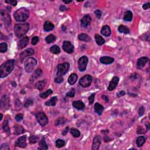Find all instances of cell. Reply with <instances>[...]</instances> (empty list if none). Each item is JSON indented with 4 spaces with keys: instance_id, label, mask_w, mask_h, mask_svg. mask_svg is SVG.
Here are the masks:
<instances>
[{
    "instance_id": "obj_47",
    "label": "cell",
    "mask_w": 150,
    "mask_h": 150,
    "mask_svg": "<svg viewBox=\"0 0 150 150\" xmlns=\"http://www.w3.org/2000/svg\"><path fill=\"white\" fill-rule=\"evenodd\" d=\"M95 95H96L95 93H93L89 96V102L90 104H92L93 103L94 100V97H95Z\"/></svg>"
},
{
    "instance_id": "obj_55",
    "label": "cell",
    "mask_w": 150,
    "mask_h": 150,
    "mask_svg": "<svg viewBox=\"0 0 150 150\" xmlns=\"http://www.w3.org/2000/svg\"><path fill=\"white\" fill-rule=\"evenodd\" d=\"M142 8H143L144 10H145L149 9L150 8V3H147L144 4L143 5V6H142Z\"/></svg>"
},
{
    "instance_id": "obj_27",
    "label": "cell",
    "mask_w": 150,
    "mask_h": 150,
    "mask_svg": "<svg viewBox=\"0 0 150 150\" xmlns=\"http://www.w3.org/2000/svg\"><path fill=\"white\" fill-rule=\"evenodd\" d=\"M77 78H78V77H77V75L76 74L72 73V75H70L69 78H68V83L70 85L75 84L77 80Z\"/></svg>"
},
{
    "instance_id": "obj_20",
    "label": "cell",
    "mask_w": 150,
    "mask_h": 150,
    "mask_svg": "<svg viewBox=\"0 0 150 150\" xmlns=\"http://www.w3.org/2000/svg\"><path fill=\"white\" fill-rule=\"evenodd\" d=\"M112 31L110 27L108 25H104L101 29V34L105 36H109L111 35Z\"/></svg>"
},
{
    "instance_id": "obj_30",
    "label": "cell",
    "mask_w": 150,
    "mask_h": 150,
    "mask_svg": "<svg viewBox=\"0 0 150 150\" xmlns=\"http://www.w3.org/2000/svg\"><path fill=\"white\" fill-rule=\"evenodd\" d=\"M40 150H46L48 149L47 144H46L45 137H43L39 142V147L38 148Z\"/></svg>"
},
{
    "instance_id": "obj_6",
    "label": "cell",
    "mask_w": 150,
    "mask_h": 150,
    "mask_svg": "<svg viewBox=\"0 0 150 150\" xmlns=\"http://www.w3.org/2000/svg\"><path fill=\"white\" fill-rule=\"evenodd\" d=\"M69 67L70 65L69 63L67 62L58 65V67H57V69H58V71H57L56 73L57 76H63L65 75L68 72V70H69Z\"/></svg>"
},
{
    "instance_id": "obj_41",
    "label": "cell",
    "mask_w": 150,
    "mask_h": 150,
    "mask_svg": "<svg viewBox=\"0 0 150 150\" xmlns=\"http://www.w3.org/2000/svg\"><path fill=\"white\" fill-rule=\"evenodd\" d=\"M55 144H56V147L60 148H62L65 145L66 142L64 140H61V139H58V140L56 141Z\"/></svg>"
},
{
    "instance_id": "obj_32",
    "label": "cell",
    "mask_w": 150,
    "mask_h": 150,
    "mask_svg": "<svg viewBox=\"0 0 150 150\" xmlns=\"http://www.w3.org/2000/svg\"><path fill=\"white\" fill-rule=\"evenodd\" d=\"M95 40L96 43L99 45H102L105 43V39L100 35L96 34L95 35Z\"/></svg>"
},
{
    "instance_id": "obj_52",
    "label": "cell",
    "mask_w": 150,
    "mask_h": 150,
    "mask_svg": "<svg viewBox=\"0 0 150 150\" xmlns=\"http://www.w3.org/2000/svg\"><path fill=\"white\" fill-rule=\"evenodd\" d=\"M144 112H145V109H144V107L143 106H141L138 110L139 115H140V116H142L144 114Z\"/></svg>"
},
{
    "instance_id": "obj_51",
    "label": "cell",
    "mask_w": 150,
    "mask_h": 150,
    "mask_svg": "<svg viewBox=\"0 0 150 150\" xmlns=\"http://www.w3.org/2000/svg\"><path fill=\"white\" fill-rule=\"evenodd\" d=\"M94 14H95V15L96 16V17H97L98 19H100V18H101V12L100 10H96L95 11H94Z\"/></svg>"
},
{
    "instance_id": "obj_8",
    "label": "cell",
    "mask_w": 150,
    "mask_h": 150,
    "mask_svg": "<svg viewBox=\"0 0 150 150\" xmlns=\"http://www.w3.org/2000/svg\"><path fill=\"white\" fill-rule=\"evenodd\" d=\"M92 81V77L89 75H86L81 77L80 81H79V84L83 88H88L90 86Z\"/></svg>"
},
{
    "instance_id": "obj_29",
    "label": "cell",
    "mask_w": 150,
    "mask_h": 150,
    "mask_svg": "<svg viewBox=\"0 0 150 150\" xmlns=\"http://www.w3.org/2000/svg\"><path fill=\"white\" fill-rule=\"evenodd\" d=\"M57 101H58V97L56 96H54L52 98H51L49 100L46 101L45 103V105L48 106H55L56 104Z\"/></svg>"
},
{
    "instance_id": "obj_7",
    "label": "cell",
    "mask_w": 150,
    "mask_h": 150,
    "mask_svg": "<svg viewBox=\"0 0 150 150\" xmlns=\"http://www.w3.org/2000/svg\"><path fill=\"white\" fill-rule=\"evenodd\" d=\"M36 118L39 124L42 127H44L48 123V118L46 114L44 112H39L36 114Z\"/></svg>"
},
{
    "instance_id": "obj_33",
    "label": "cell",
    "mask_w": 150,
    "mask_h": 150,
    "mask_svg": "<svg viewBox=\"0 0 150 150\" xmlns=\"http://www.w3.org/2000/svg\"><path fill=\"white\" fill-rule=\"evenodd\" d=\"M145 141H146V139L144 136L138 137L136 141L137 145V146L139 147H142V146L144 144V143L145 142Z\"/></svg>"
},
{
    "instance_id": "obj_42",
    "label": "cell",
    "mask_w": 150,
    "mask_h": 150,
    "mask_svg": "<svg viewBox=\"0 0 150 150\" xmlns=\"http://www.w3.org/2000/svg\"><path fill=\"white\" fill-rule=\"evenodd\" d=\"M7 49H8V46L6 43L3 42V43L0 44V52L1 53L6 52Z\"/></svg>"
},
{
    "instance_id": "obj_48",
    "label": "cell",
    "mask_w": 150,
    "mask_h": 150,
    "mask_svg": "<svg viewBox=\"0 0 150 150\" xmlns=\"http://www.w3.org/2000/svg\"><path fill=\"white\" fill-rule=\"evenodd\" d=\"M0 149H1V150H9L10 149V147L7 144L4 143L1 145Z\"/></svg>"
},
{
    "instance_id": "obj_46",
    "label": "cell",
    "mask_w": 150,
    "mask_h": 150,
    "mask_svg": "<svg viewBox=\"0 0 150 150\" xmlns=\"http://www.w3.org/2000/svg\"><path fill=\"white\" fill-rule=\"evenodd\" d=\"M39 40V38L38 36H34L32 38V44L33 45H36L38 43Z\"/></svg>"
},
{
    "instance_id": "obj_56",
    "label": "cell",
    "mask_w": 150,
    "mask_h": 150,
    "mask_svg": "<svg viewBox=\"0 0 150 150\" xmlns=\"http://www.w3.org/2000/svg\"><path fill=\"white\" fill-rule=\"evenodd\" d=\"M125 94V92L124 91H120L118 93H117V96L118 97H121V96H124Z\"/></svg>"
},
{
    "instance_id": "obj_9",
    "label": "cell",
    "mask_w": 150,
    "mask_h": 150,
    "mask_svg": "<svg viewBox=\"0 0 150 150\" xmlns=\"http://www.w3.org/2000/svg\"><path fill=\"white\" fill-rule=\"evenodd\" d=\"M89 59L86 56H83L79 59L78 68L80 72H84L86 70L88 65Z\"/></svg>"
},
{
    "instance_id": "obj_23",
    "label": "cell",
    "mask_w": 150,
    "mask_h": 150,
    "mask_svg": "<svg viewBox=\"0 0 150 150\" xmlns=\"http://www.w3.org/2000/svg\"><path fill=\"white\" fill-rule=\"evenodd\" d=\"M46 84V80L45 79L44 80L39 81L37 82L35 85V88L38 89L39 90H42L44 89V88H45V85Z\"/></svg>"
},
{
    "instance_id": "obj_22",
    "label": "cell",
    "mask_w": 150,
    "mask_h": 150,
    "mask_svg": "<svg viewBox=\"0 0 150 150\" xmlns=\"http://www.w3.org/2000/svg\"><path fill=\"white\" fill-rule=\"evenodd\" d=\"M55 26L50 21H46L44 25V29L46 32H49L54 29Z\"/></svg>"
},
{
    "instance_id": "obj_53",
    "label": "cell",
    "mask_w": 150,
    "mask_h": 150,
    "mask_svg": "<svg viewBox=\"0 0 150 150\" xmlns=\"http://www.w3.org/2000/svg\"><path fill=\"white\" fill-rule=\"evenodd\" d=\"M146 132V131L144 130L143 128L142 127L138 126V128L137 129V133L138 134H144Z\"/></svg>"
},
{
    "instance_id": "obj_45",
    "label": "cell",
    "mask_w": 150,
    "mask_h": 150,
    "mask_svg": "<svg viewBox=\"0 0 150 150\" xmlns=\"http://www.w3.org/2000/svg\"><path fill=\"white\" fill-rule=\"evenodd\" d=\"M75 95V90L74 89H72V90L70 92H68L66 94V96L69 97H73Z\"/></svg>"
},
{
    "instance_id": "obj_17",
    "label": "cell",
    "mask_w": 150,
    "mask_h": 150,
    "mask_svg": "<svg viewBox=\"0 0 150 150\" xmlns=\"http://www.w3.org/2000/svg\"><path fill=\"white\" fill-rule=\"evenodd\" d=\"M29 42V37L25 36L24 37L23 39H21L19 40L18 44V48L19 49H23L24 48H25L28 44Z\"/></svg>"
},
{
    "instance_id": "obj_16",
    "label": "cell",
    "mask_w": 150,
    "mask_h": 150,
    "mask_svg": "<svg viewBox=\"0 0 150 150\" xmlns=\"http://www.w3.org/2000/svg\"><path fill=\"white\" fill-rule=\"evenodd\" d=\"M101 138L100 136H96L93 139L92 144V149L97 150L99 149L100 145L101 144Z\"/></svg>"
},
{
    "instance_id": "obj_5",
    "label": "cell",
    "mask_w": 150,
    "mask_h": 150,
    "mask_svg": "<svg viewBox=\"0 0 150 150\" xmlns=\"http://www.w3.org/2000/svg\"><path fill=\"white\" fill-rule=\"evenodd\" d=\"M37 65V60L34 58H29L24 63V67L27 73H31Z\"/></svg>"
},
{
    "instance_id": "obj_19",
    "label": "cell",
    "mask_w": 150,
    "mask_h": 150,
    "mask_svg": "<svg viewBox=\"0 0 150 150\" xmlns=\"http://www.w3.org/2000/svg\"><path fill=\"white\" fill-rule=\"evenodd\" d=\"M100 61L101 63L104 65H109L113 63L114 61V59L113 58L109 56H103L100 59Z\"/></svg>"
},
{
    "instance_id": "obj_40",
    "label": "cell",
    "mask_w": 150,
    "mask_h": 150,
    "mask_svg": "<svg viewBox=\"0 0 150 150\" xmlns=\"http://www.w3.org/2000/svg\"><path fill=\"white\" fill-rule=\"evenodd\" d=\"M70 132L74 137L77 138L80 136V132L76 128H71L70 130Z\"/></svg>"
},
{
    "instance_id": "obj_64",
    "label": "cell",
    "mask_w": 150,
    "mask_h": 150,
    "mask_svg": "<svg viewBox=\"0 0 150 150\" xmlns=\"http://www.w3.org/2000/svg\"><path fill=\"white\" fill-rule=\"evenodd\" d=\"M3 115L2 114H1V119H0V120H2V119H3Z\"/></svg>"
},
{
    "instance_id": "obj_26",
    "label": "cell",
    "mask_w": 150,
    "mask_h": 150,
    "mask_svg": "<svg viewBox=\"0 0 150 150\" xmlns=\"http://www.w3.org/2000/svg\"><path fill=\"white\" fill-rule=\"evenodd\" d=\"M103 110H104V107L102 105L99 104V103H95V104H94V111L96 113H97L99 115H101Z\"/></svg>"
},
{
    "instance_id": "obj_18",
    "label": "cell",
    "mask_w": 150,
    "mask_h": 150,
    "mask_svg": "<svg viewBox=\"0 0 150 150\" xmlns=\"http://www.w3.org/2000/svg\"><path fill=\"white\" fill-rule=\"evenodd\" d=\"M10 104V100L7 95H4L1 100V108H8Z\"/></svg>"
},
{
    "instance_id": "obj_15",
    "label": "cell",
    "mask_w": 150,
    "mask_h": 150,
    "mask_svg": "<svg viewBox=\"0 0 150 150\" xmlns=\"http://www.w3.org/2000/svg\"><path fill=\"white\" fill-rule=\"evenodd\" d=\"M92 18L89 15H86L83 16L81 20V25L83 28H87L88 26L90 25L91 23Z\"/></svg>"
},
{
    "instance_id": "obj_60",
    "label": "cell",
    "mask_w": 150,
    "mask_h": 150,
    "mask_svg": "<svg viewBox=\"0 0 150 150\" xmlns=\"http://www.w3.org/2000/svg\"><path fill=\"white\" fill-rule=\"evenodd\" d=\"M104 141H105V142H108V141H110L111 140V138H109V137H108V136H104Z\"/></svg>"
},
{
    "instance_id": "obj_36",
    "label": "cell",
    "mask_w": 150,
    "mask_h": 150,
    "mask_svg": "<svg viewBox=\"0 0 150 150\" xmlns=\"http://www.w3.org/2000/svg\"><path fill=\"white\" fill-rule=\"evenodd\" d=\"M50 51L53 54L57 55L60 52V49L58 46L53 45L50 48Z\"/></svg>"
},
{
    "instance_id": "obj_57",
    "label": "cell",
    "mask_w": 150,
    "mask_h": 150,
    "mask_svg": "<svg viewBox=\"0 0 150 150\" xmlns=\"http://www.w3.org/2000/svg\"><path fill=\"white\" fill-rule=\"evenodd\" d=\"M59 10H60V11L63 12L65 10H67V8H66L65 5H60V6L59 7Z\"/></svg>"
},
{
    "instance_id": "obj_1",
    "label": "cell",
    "mask_w": 150,
    "mask_h": 150,
    "mask_svg": "<svg viewBox=\"0 0 150 150\" xmlns=\"http://www.w3.org/2000/svg\"><path fill=\"white\" fill-rule=\"evenodd\" d=\"M15 67V60L10 59L4 63L0 67V77L4 78L10 75Z\"/></svg>"
},
{
    "instance_id": "obj_11",
    "label": "cell",
    "mask_w": 150,
    "mask_h": 150,
    "mask_svg": "<svg viewBox=\"0 0 150 150\" xmlns=\"http://www.w3.org/2000/svg\"><path fill=\"white\" fill-rule=\"evenodd\" d=\"M34 54V49H32V48H29L24 51L23 52H22L20 54V60H21V62H23L26 58L28 56H31Z\"/></svg>"
},
{
    "instance_id": "obj_14",
    "label": "cell",
    "mask_w": 150,
    "mask_h": 150,
    "mask_svg": "<svg viewBox=\"0 0 150 150\" xmlns=\"http://www.w3.org/2000/svg\"><path fill=\"white\" fill-rule=\"evenodd\" d=\"M149 59L147 57H142L138 59L137 60V68L138 69H141L143 68L147 63L148 62Z\"/></svg>"
},
{
    "instance_id": "obj_39",
    "label": "cell",
    "mask_w": 150,
    "mask_h": 150,
    "mask_svg": "<svg viewBox=\"0 0 150 150\" xmlns=\"http://www.w3.org/2000/svg\"><path fill=\"white\" fill-rule=\"evenodd\" d=\"M53 93V91L51 89H48L45 91V92L42 93L40 94V97L42 98V99H46L48 96H49L51 94Z\"/></svg>"
},
{
    "instance_id": "obj_12",
    "label": "cell",
    "mask_w": 150,
    "mask_h": 150,
    "mask_svg": "<svg viewBox=\"0 0 150 150\" xmlns=\"http://www.w3.org/2000/svg\"><path fill=\"white\" fill-rule=\"evenodd\" d=\"M62 48L63 49L68 53H72L74 51V46L69 41H65L63 44Z\"/></svg>"
},
{
    "instance_id": "obj_61",
    "label": "cell",
    "mask_w": 150,
    "mask_h": 150,
    "mask_svg": "<svg viewBox=\"0 0 150 150\" xmlns=\"http://www.w3.org/2000/svg\"><path fill=\"white\" fill-rule=\"evenodd\" d=\"M63 2L65 4H69V3H72V1H71V0H69V1H63Z\"/></svg>"
},
{
    "instance_id": "obj_31",
    "label": "cell",
    "mask_w": 150,
    "mask_h": 150,
    "mask_svg": "<svg viewBox=\"0 0 150 150\" xmlns=\"http://www.w3.org/2000/svg\"><path fill=\"white\" fill-rule=\"evenodd\" d=\"M132 18H133V13H132V12H131V11H130V10L127 11L125 12V14H124V17H123L124 20L125 21L130 22V21H131V20H132Z\"/></svg>"
},
{
    "instance_id": "obj_13",
    "label": "cell",
    "mask_w": 150,
    "mask_h": 150,
    "mask_svg": "<svg viewBox=\"0 0 150 150\" xmlns=\"http://www.w3.org/2000/svg\"><path fill=\"white\" fill-rule=\"evenodd\" d=\"M118 81H119V78L118 77L114 76L113 77L112 80H111L110 83H109L108 88H107L108 90H109V91H113V90L115 89L117 86Z\"/></svg>"
},
{
    "instance_id": "obj_37",
    "label": "cell",
    "mask_w": 150,
    "mask_h": 150,
    "mask_svg": "<svg viewBox=\"0 0 150 150\" xmlns=\"http://www.w3.org/2000/svg\"><path fill=\"white\" fill-rule=\"evenodd\" d=\"M3 129L7 134H10V127H9L8 122V121H7V120H5V121H4V122L3 124Z\"/></svg>"
},
{
    "instance_id": "obj_44",
    "label": "cell",
    "mask_w": 150,
    "mask_h": 150,
    "mask_svg": "<svg viewBox=\"0 0 150 150\" xmlns=\"http://www.w3.org/2000/svg\"><path fill=\"white\" fill-rule=\"evenodd\" d=\"M34 104V101H33L31 99H28L25 101V102L24 103V106L25 108H28V107L31 106V105H33Z\"/></svg>"
},
{
    "instance_id": "obj_25",
    "label": "cell",
    "mask_w": 150,
    "mask_h": 150,
    "mask_svg": "<svg viewBox=\"0 0 150 150\" xmlns=\"http://www.w3.org/2000/svg\"><path fill=\"white\" fill-rule=\"evenodd\" d=\"M25 133V129L23 126L20 125H15L14 126V134L15 135H19Z\"/></svg>"
},
{
    "instance_id": "obj_28",
    "label": "cell",
    "mask_w": 150,
    "mask_h": 150,
    "mask_svg": "<svg viewBox=\"0 0 150 150\" xmlns=\"http://www.w3.org/2000/svg\"><path fill=\"white\" fill-rule=\"evenodd\" d=\"M79 39L83 42H90L92 39L90 36L85 34H81L78 36Z\"/></svg>"
},
{
    "instance_id": "obj_34",
    "label": "cell",
    "mask_w": 150,
    "mask_h": 150,
    "mask_svg": "<svg viewBox=\"0 0 150 150\" xmlns=\"http://www.w3.org/2000/svg\"><path fill=\"white\" fill-rule=\"evenodd\" d=\"M118 31L119 32L125 34H128L130 33V29H128V28L125 27L124 25L119 26V27L118 28Z\"/></svg>"
},
{
    "instance_id": "obj_62",
    "label": "cell",
    "mask_w": 150,
    "mask_h": 150,
    "mask_svg": "<svg viewBox=\"0 0 150 150\" xmlns=\"http://www.w3.org/2000/svg\"><path fill=\"white\" fill-rule=\"evenodd\" d=\"M11 84H12L13 87H16V83L15 82V81H12V82L11 83Z\"/></svg>"
},
{
    "instance_id": "obj_59",
    "label": "cell",
    "mask_w": 150,
    "mask_h": 150,
    "mask_svg": "<svg viewBox=\"0 0 150 150\" xmlns=\"http://www.w3.org/2000/svg\"><path fill=\"white\" fill-rule=\"evenodd\" d=\"M102 98H103V100H104L105 102H106V103L109 102V97H108V96H105V95H103V96H102Z\"/></svg>"
},
{
    "instance_id": "obj_2",
    "label": "cell",
    "mask_w": 150,
    "mask_h": 150,
    "mask_svg": "<svg viewBox=\"0 0 150 150\" xmlns=\"http://www.w3.org/2000/svg\"><path fill=\"white\" fill-rule=\"evenodd\" d=\"M29 16V11L26 8H21L14 12V17L17 22H25Z\"/></svg>"
},
{
    "instance_id": "obj_10",
    "label": "cell",
    "mask_w": 150,
    "mask_h": 150,
    "mask_svg": "<svg viewBox=\"0 0 150 150\" xmlns=\"http://www.w3.org/2000/svg\"><path fill=\"white\" fill-rule=\"evenodd\" d=\"M27 136H24L18 138L15 143V147L25 148L27 147Z\"/></svg>"
},
{
    "instance_id": "obj_38",
    "label": "cell",
    "mask_w": 150,
    "mask_h": 150,
    "mask_svg": "<svg viewBox=\"0 0 150 150\" xmlns=\"http://www.w3.org/2000/svg\"><path fill=\"white\" fill-rule=\"evenodd\" d=\"M66 123V120L63 117H59L55 121V125H62Z\"/></svg>"
},
{
    "instance_id": "obj_35",
    "label": "cell",
    "mask_w": 150,
    "mask_h": 150,
    "mask_svg": "<svg viewBox=\"0 0 150 150\" xmlns=\"http://www.w3.org/2000/svg\"><path fill=\"white\" fill-rule=\"evenodd\" d=\"M56 37L52 34L48 35V36H46V38H45L46 43L48 44L52 43V42H55V40H56Z\"/></svg>"
},
{
    "instance_id": "obj_58",
    "label": "cell",
    "mask_w": 150,
    "mask_h": 150,
    "mask_svg": "<svg viewBox=\"0 0 150 150\" xmlns=\"http://www.w3.org/2000/svg\"><path fill=\"white\" fill-rule=\"evenodd\" d=\"M68 131H69V127H67L62 132V135H63V136H65L66 134H67Z\"/></svg>"
},
{
    "instance_id": "obj_4",
    "label": "cell",
    "mask_w": 150,
    "mask_h": 150,
    "mask_svg": "<svg viewBox=\"0 0 150 150\" xmlns=\"http://www.w3.org/2000/svg\"><path fill=\"white\" fill-rule=\"evenodd\" d=\"M11 11V7H7L5 10H1L0 12V15H1V17L5 23V25H10L11 23V20L10 15L9 13Z\"/></svg>"
},
{
    "instance_id": "obj_21",
    "label": "cell",
    "mask_w": 150,
    "mask_h": 150,
    "mask_svg": "<svg viewBox=\"0 0 150 150\" xmlns=\"http://www.w3.org/2000/svg\"><path fill=\"white\" fill-rule=\"evenodd\" d=\"M73 106L77 110H81L85 108V105L82 101L77 100L73 102Z\"/></svg>"
},
{
    "instance_id": "obj_3",
    "label": "cell",
    "mask_w": 150,
    "mask_h": 150,
    "mask_svg": "<svg viewBox=\"0 0 150 150\" xmlns=\"http://www.w3.org/2000/svg\"><path fill=\"white\" fill-rule=\"evenodd\" d=\"M29 28L28 23L16 24L14 27V32L18 38H21L27 33Z\"/></svg>"
},
{
    "instance_id": "obj_24",
    "label": "cell",
    "mask_w": 150,
    "mask_h": 150,
    "mask_svg": "<svg viewBox=\"0 0 150 150\" xmlns=\"http://www.w3.org/2000/svg\"><path fill=\"white\" fill-rule=\"evenodd\" d=\"M42 71L41 69H36L34 73L32 75V76H31L30 80L31 81H34V80H36V79L39 78V77L40 76L42 75Z\"/></svg>"
},
{
    "instance_id": "obj_49",
    "label": "cell",
    "mask_w": 150,
    "mask_h": 150,
    "mask_svg": "<svg viewBox=\"0 0 150 150\" xmlns=\"http://www.w3.org/2000/svg\"><path fill=\"white\" fill-rule=\"evenodd\" d=\"M63 78L62 76H57V77L55 79V82L56 83H61L63 82Z\"/></svg>"
},
{
    "instance_id": "obj_54",
    "label": "cell",
    "mask_w": 150,
    "mask_h": 150,
    "mask_svg": "<svg viewBox=\"0 0 150 150\" xmlns=\"http://www.w3.org/2000/svg\"><path fill=\"white\" fill-rule=\"evenodd\" d=\"M23 117H24V116H23V114H18L15 116V120L17 121H21V120L23 119Z\"/></svg>"
},
{
    "instance_id": "obj_63",
    "label": "cell",
    "mask_w": 150,
    "mask_h": 150,
    "mask_svg": "<svg viewBox=\"0 0 150 150\" xmlns=\"http://www.w3.org/2000/svg\"><path fill=\"white\" fill-rule=\"evenodd\" d=\"M146 126H147V130H149V124H148L146 125Z\"/></svg>"
},
{
    "instance_id": "obj_50",
    "label": "cell",
    "mask_w": 150,
    "mask_h": 150,
    "mask_svg": "<svg viewBox=\"0 0 150 150\" xmlns=\"http://www.w3.org/2000/svg\"><path fill=\"white\" fill-rule=\"evenodd\" d=\"M5 3L7 4H10V5H12L13 6L15 7L16 5H17V1H14V0H13V1H8V0H5Z\"/></svg>"
},
{
    "instance_id": "obj_43",
    "label": "cell",
    "mask_w": 150,
    "mask_h": 150,
    "mask_svg": "<svg viewBox=\"0 0 150 150\" xmlns=\"http://www.w3.org/2000/svg\"><path fill=\"white\" fill-rule=\"evenodd\" d=\"M38 140H39V137L37 136H34V135H31L29 138V142H30L31 144L36 143V142L38 141Z\"/></svg>"
}]
</instances>
